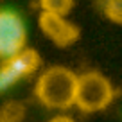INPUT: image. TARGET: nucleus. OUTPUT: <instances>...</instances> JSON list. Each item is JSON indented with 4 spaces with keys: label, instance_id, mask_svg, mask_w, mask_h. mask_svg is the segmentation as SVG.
<instances>
[{
    "label": "nucleus",
    "instance_id": "1",
    "mask_svg": "<svg viewBox=\"0 0 122 122\" xmlns=\"http://www.w3.org/2000/svg\"><path fill=\"white\" fill-rule=\"evenodd\" d=\"M77 79L79 76L68 66H49L36 79L34 95L40 104H43L49 110H70L72 106H76Z\"/></svg>",
    "mask_w": 122,
    "mask_h": 122
},
{
    "label": "nucleus",
    "instance_id": "2",
    "mask_svg": "<svg viewBox=\"0 0 122 122\" xmlns=\"http://www.w3.org/2000/svg\"><path fill=\"white\" fill-rule=\"evenodd\" d=\"M115 88L104 74L97 70L79 74L76 92V108L83 113L102 111L113 102Z\"/></svg>",
    "mask_w": 122,
    "mask_h": 122
},
{
    "label": "nucleus",
    "instance_id": "3",
    "mask_svg": "<svg viewBox=\"0 0 122 122\" xmlns=\"http://www.w3.org/2000/svg\"><path fill=\"white\" fill-rule=\"evenodd\" d=\"M41 66V57L38 50L25 47L18 54L7 57L0 63V93L13 88L18 81L30 77Z\"/></svg>",
    "mask_w": 122,
    "mask_h": 122
},
{
    "label": "nucleus",
    "instance_id": "4",
    "mask_svg": "<svg viewBox=\"0 0 122 122\" xmlns=\"http://www.w3.org/2000/svg\"><path fill=\"white\" fill-rule=\"evenodd\" d=\"M27 47V27L23 18L11 9H0V59L18 54Z\"/></svg>",
    "mask_w": 122,
    "mask_h": 122
},
{
    "label": "nucleus",
    "instance_id": "5",
    "mask_svg": "<svg viewBox=\"0 0 122 122\" xmlns=\"http://www.w3.org/2000/svg\"><path fill=\"white\" fill-rule=\"evenodd\" d=\"M38 27L43 32V36L49 38L59 49L72 47L79 40V34H81L79 27L74 22H70L66 16L54 15V13H45V11H40Z\"/></svg>",
    "mask_w": 122,
    "mask_h": 122
},
{
    "label": "nucleus",
    "instance_id": "6",
    "mask_svg": "<svg viewBox=\"0 0 122 122\" xmlns=\"http://www.w3.org/2000/svg\"><path fill=\"white\" fill-rule=\"evenodd\" d=\"M74 4H76V0H40L41 11L61 16H68V13L74 9Z\"/></svg>",
    "mask_w": 122,
    "mask_h": 122
},
{
    "label": "nucleus",
    "instance_id": "7",
    "mask_svg": "<svg viewBox=\"0 0 122 122\" xmlns=\"http://www.w3.org/2000/svg\"><path fill=\"white\" fill-rule=\"evenodd\" d=\"M104 15L110 22L122 25V0H104Z\"/></svg>",
    "mask_w": 122,
    "mask_h": 122
},
{
    "label": "nucleus",
    "instance_id": "8",
    "mask_svg": "<svg viewBox=\"0 0 122 122\" xmlns=\"http://www.w3.org/2000/svg\"><path fill=\"white\" fill-rule=\"evenodd\" d=\"M49 122H76L72 117H68V115H56V117H52Z\"/></svg>",
    "mask_w": 122,
    "mask_h": 122
},
{
    "label": "nucleus",
    "instance_id": "9",
    "mask_svg": "<svg viewBox=\"0 0 122 122\" xmlns=\"http://www.w3.org/2000/svg\"><path fill=\"white\" fill-rule=\"evenodd\" d=\"M0 122H16V120H11V118H5V117H0Z\"/></svg>",
    "mask_w": 122,
    "mask_h": 122
}]
</instances>
